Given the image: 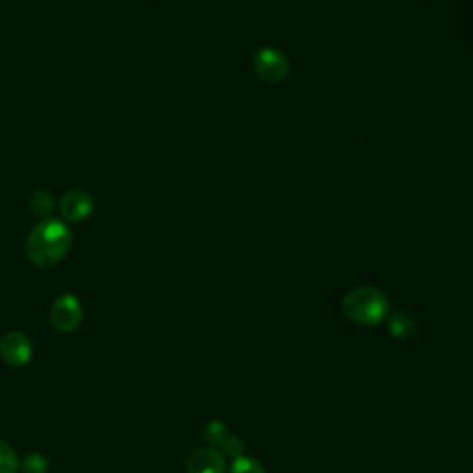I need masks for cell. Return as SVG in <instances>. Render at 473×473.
<instances>
[{"instance_id": "6da1fadb", "label": "cell", "mask_w": 473, "mask_h": 473, "mask_svg": "<svg viewBox=\"0 0 473 473\" xmlns=\"http://www.w3.org/2000/svg\"><path fill=\"white\" fill-rule=\"evenodd\" d=\"M72 232L63 221H41L28 235L24 251L35 267H52L65 260L72 246Z\"/></svg>"}, {"instance_id": "7c38bea8", "label": "cell", "mask_w": 473, "mask_h": 473, "mask_svg": "<svg viewBox=\"0 0 473 473\" xmlns=\"http://www.w3.org/2000/svg\"><path fill=\"white\" fill-rule=\"evenodd\" d=\"M230 473H267V469L261 462H257L255 459L241 455V457L233 459Z\"/></svg>"}, {"instance_id": "8fae6325", "label": "cell", "mask_w": 473, "mask_h": 473, "mask_svg": "<svg viewBox=\"0 0 473 473\" xmlns=\"http://www.w3.org/2000/svg\"><path fill=\"white\" fill-rule=\"evenodd\" d=\"M19 457L15 449L0 440V473H15L19 469Z\"/></svg>"}, {"instance_id": "277c9868", "label": "cell", "mask_w": 473, "mask_h": 473, "mask_svg": "<svg viewBox=\"0 0 473 473\" xmlns=\"http://www.w3.org/2000/svg\"><path fill=\"white\" fill-rule=\"evenodd\" d=\"M203 440L209 444V448L221 451L222 455H230L232 459H237L244 453L242 440L230 433V429L221 420H213L205 425Z\"/></svg>"}, {"instance_id": "4fadbf2b", "label": "cell", "mask_w": 473, "mask_h": 473, "mask_svg": "<svg viewBox=\"0 0 473 473\" xmlns=\"http://www.w3.org/2000/svg\"><path fill=\"white\" fill-rule=\"evenodd\" d=\"M23 473H47L49 471V460L47 457L32 453L24 457V460L19 464Z\"/></svg>"}, {"instance_id": "30bf717a", "label": "cell", "mask_w": 473, "mask_h": 473, "mask_svg": "<svg viewBox=\"0 0 473 473\" xmlns=\"http://www.w3.org/2000/svg\"><path fill=\"white\" fill-rule=\"evenodd\" d=\"M30 211L33 213V217L41 221H49L52 219L56 211V200L49 191H35L30 196Z\"/></svg>"}, {"instance_id": "9c48e42d", "label": "cell", "mask_w": 473, "mask_h": 473, "mask_svg": "<svg viewBox=\"0 0 473 473\" xmlns=\"http://www.w3.org/2000/svg\"><path fill=\"white\" fill-rule=\"evenodd\" d=\"M386 320H389V333L394 338L405 342V340H412L416 336L418 324L409 313L398 311V313L389 315V318H386Z\"/></svg>"}, {"instance_id": "ba28073f", "label": "cell", "mask_w": 473, "mask_h": 473, "mask_svg": "<svg viewBox=\"0 0 473 473\" xmlns=\"http://www.w3.org/2000/svg\"><path fill=\"white\" fill-rule=\"evenodd\" d=\"M187 473H226V459L213 448H200L193 451L185 464Z\"/></svg>"}, {"instance_id": "52a82bcc", "label": "cell", "mask_w": 473, "mask_h": 473, "mask_svg": "<svg viewBox=\"0 0 473 473\" xmlns=\"http://www.w3.org/2000/svg\"><path fill=\"white\" fill-rule=\"evenodd\" d=\"M33 346L26 335L10 331L0 338V357L12 366H24L32 361Z\"/></svg>"}, {"instance_id": "8992f818", "label": "cell", "mask_w": 473, "mask_h": 473, "mask_svg": "<svg viewBox=\"0 0 473 473\" xmlns=\"http://www.w3.org/2000/svg\"><path fill=\"white\" fill-rule=\"evenodd\" d=\"M95 211V200L88 191L72 189L60 200V214L63 221L81 222L90 219Z\"/></svg>"}, {"instance_id": "3957f363", "label": "cell", "mask_w": 473, "mask_h": 473, "mask_svg": "<svg viewBox=\"0 0 473 473\" xmlns=\"http://www.w3.org/2000/svg\"><path fill=\"white\" fill-rule=\"evenodd\" d=\"M253 71L267 83H281L290 72V61L279 49L265 47L255 52Z\"/></svg>"}, {"instance_id": "5b68a950", "label": "cell", "mask_w": 473, "mask_h": 473, "mask_svg": "<svg viewBox=\"0 0 473 473\" xmlns=\"http://www.w3.org/2000/svg\"><path fill=\"white\" fill-rule=\"evenodd\" d=\"M83 317L80 299L74 294L60 296L51 307V324L61 333L74 331Z\"/></svg>"}, {"instance_id": "7a4b0ae2", "label": "cell", "mask_w": 473, "mask_h": 473, "mask_svg": "<svg viewBox=\"0 0 473 473\" xmlns=\"http://www.w3.org/2000/svg\"><path fill=\"white\" fill-rule=\"evenodd\" d=\"M342 311L359 326H377L391 315V302L386 294L375 287H357L344 296Z\"/></svg>"}]
</instances>
